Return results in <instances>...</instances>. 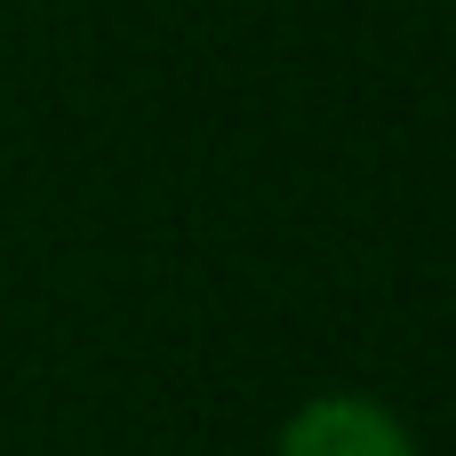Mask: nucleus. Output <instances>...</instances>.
I'll list each match as a JSON object with an SVG mask.
<instances>
[{"label":"nucleus","mask_w":456,"mask_h":456,"mask_svg":"<svg viewBox=\"0 0 456 456\" xmlns=\"http://www.w3.org/2000/svg\"><path fill=\"white\" fill-rule=\"evenodd\" d=\"M273 456H417V433L377 393H313L289 409Z\"/></svg>","instance_id":"obj_1"}]
</instances>
